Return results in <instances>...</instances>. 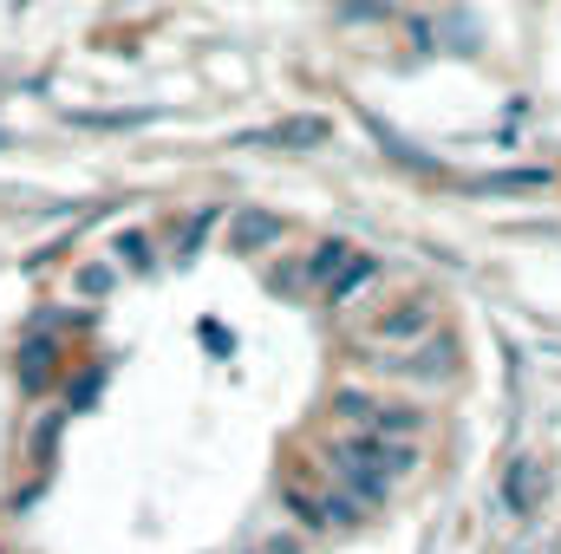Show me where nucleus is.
<instances>
[{"label":"nucleus","instance_id":"f257e3e1","mask_svg":"<svg viewBox=\"0 0 561 554\" xmlns=\"http://www.w3.org/2000/svg\"><path fill=\"white\" fill-rule=\"evenodd\" d=\"M333 457H346V463H379L386 476H405V470H419V450H412L405 437H353V443H340Z\"/></svg>","mask_w":561,"mask_h":554},{"label":"nucleus","instance_id":"f03ea898","mask_svg":"<svg viewBox=\"0 0 561 554\" xmlns=\"http://www.w3.org/2000/svg\"><path fill=\"white\" fill-rule=\"evenodd\" d=\"M255 150H313V143H327V125L320 118H287L275 131H255Z\"/></svg>","mask_w":561,"mask_h":554},{"label":"nucleus","instance_id":"7ed1b4c3","mask_svg":"<svg viewBox=\"0 0 561 554\" xmlns=\"http://www.w3.org/2000/svg\"><path fill=\"white\" fill-rule=\"evenodd\" d=\"M419 333H431V307L424 300H399L392 313L373 320V339H419Z\"/></svg>","mask_w":561,"mask_h":554},{"label":"nucleus","instance_id":"20e7f679","mask_svg":"<svg viewBox=\"0 0 561 554\" xmlns=\"http://www.w3.org/2000/svg\"><path fill=\"white\" fill-rule=\"evenodd\" d=\"M503 496H510V509H516V516H529V509L542 503V476H536V463H516V470H510V483H503Z\"/></svg>","mask_w":561,"mask_h":554},{"label":"nucleus","instance_id":"39448f33","mask_svg":"<svg viewBox=\"0 0 561 554\" xmlns=\"http://www.w3.org/2000/svg\"><path fill=\"white\" fill-rule=\"evenodd\" d=\"M373 275H379V262H373V255H353L340 275L327 280V300H346V293H359V287H366Z\"/></svg>","mask_w":561,"mask_h":554},{"label":"nucleus","instance_id":"423d86ee","mask_svg":"<svg viewBox=\"0 0 561 554\" xmlns=\"http://www.w3.org/2000/svg\"><path fill=\"white\" fill-rule=\"evenodd\" d=\"M419 424L424 417L412 412V405H379V412H373V430H379V437H412Z\"/></svg>","mask_w":561,"mask_h":554},{"label":"nucleus","instance_id":"0eeeda50","mask_svg":"<svg viewBox=\"0 0 561 554\" xmlns=\"http://www.w3.org/2000/svg\"><path fill=\"white\" fill-rule=\"evenodd\" d=\"M268 242H280L275 216H242V222H236V249H268Z\"/></svg>","mask_w":561,"mask_h":554},{"label":"nucleus","instance_id":"6e6552de","mask_svg":"<svg viewBox=\"0 0 561 554\" xmlns=\"http://www.w3.org/2000/svg\"><path fill=\"white\" fill-rule=\"evenodd\" d=\"M346 262H353V255H346V242H320V249H313V262H307V280H320V287H327Z\"/></svg>","mask_w":561,"mask_h":554},{"label":"nucleus","instance_id":"1a4fd4ad","mask_svg":"<svg viewBox=\"0 0 561 554\" xmlns=\"http://www.w3.org/2000/svg\"><path fill=\"white\" fill-rule=\"evenodd\" d=\"M320 516H327V529H353L359 522V503L353 496H320Z\"/></svg>","mask_w":561,"mask_h":554},{"label":"nucleus","instance_id":"9d476101","mask_svg":"<svg viewBox=\"0 0 561 554\" xmlns=\"http://www.w3.org/2000/svg\"><path fill=\"white\" fill-rule=\"evenodd\" d=\"M287 509H294L307 529H327V516H320V496H307V489H294V483H287Z\"/></svg>","mask_w":561,"mask_h":554},{"label":"nucleus","instance_id":"9b49d317","mask_svg":"<svg viewBox=\"0 0 561 554\" xmlns=\"http://www.w3.org/2000/svg\"><path fill=\"white\" fill-rule=\"evenodd\" d=\"M536 183H549V170H503V176H490V189H536Z\"/></svg>","mask_w":561,"mask_h":554},{"label":"nucleus","instance_id":"f8f14e48","mask_svg":"<svg viewBox=\"0 0 561 554\" xmlns=\"http://www.w3.org/2000/svg\"><path fill=\"white\" fill-rule=\"evenodd\" d=\"M333 412H340V417H373L379 405H373L366 392H340V399H333Z\"/></svg>","mask_w":561,"mask_h":554},{"label":"nucleus","instance_id":"ddd939ff","mask_svg":"<svg viewBox=\"0 0 561 554\" xmlns=\"http://www.w3.org/2000/svg\"><path fill=\"white\" fill-rule=\"evenodd\" d=\"M209 222H216V209H203V216H190V222H183V255H190V249L209 235Z\"/></svg>","mask_w":561,"mask_h":554},{"label":"nucleus","instance_id":"4468645a","mask_svg":"<svg viewBox=\"0 0 561 554\" xmlns=\"http://www.w3.org/2000/svg\"><path fill=\"white\" fill-rule=\"evenodd\" d=\"M268 554H300V542H287V535H280V542H268Z\"/></svg>","mask_w":561,"mask_h":554}]
</instances>
